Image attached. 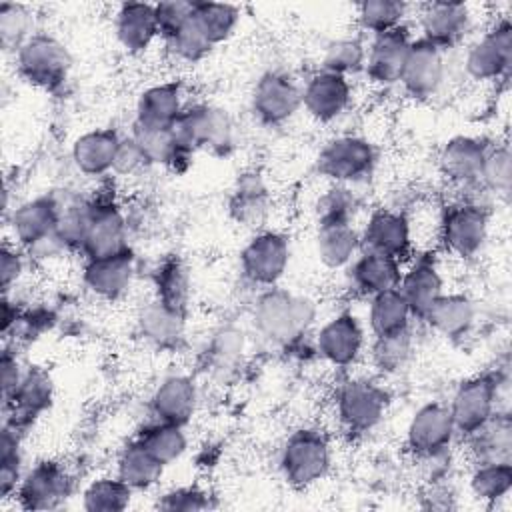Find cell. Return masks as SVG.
I'll list each match as a JSON object with an SVG mask.
<instances>
[{"mask_svg":"<svg viewBox=\"0 0 512 512\" xmlns=\"http://www.w3.org/2000/svg\"><path fill=\"white\" fill-rule=\"evenodd\" d=\"M316 320V304L308 296L284 288H266L258 294L252 308L256 332L282 348L298 344Z\"/></svg>","mask_w":512,"mask_h":512,"instance_id":"1","label":"cell"},{"mask_svg":"<svg viewBox=\"0 0 512 512\" xmlns=\"http://www.w3.org/2000/svg\"><path fill=\"white\" fill-rule=\"evenodd\" d=\"M332 466V446L324 430L302 426L288 434L278 452V472L294 490H306L326 478Z\"/></svg>","mask_w":512,"mask_h":512,"instance_id":"2","label":"cell"},{"mask_svg":"<svg viewBox=\"0 0 512 512\" xmlns=\"http://www.w3.org/2000/svg\"><path fill=\"white\" fill-rule=\"evenodd\" d=\"M390 394L370 378H348L334 392V414L348 436L370 434L386 416Z\"/></svg>","mask_w":512,"mask_h":512,"instance_id":"3","label":"cell"},{"mask_svg":"<svg viewBox=\"0 0 512 512\" xmlns=\"http://www.w3.org/2000/svg\"><path fill=\"white\" fill-rule=\"evenodd\" d=\"M488 230L490 212L474 198H462L440 210L438 242L450 256L460 260L478 256L488 240Z\"/></svg>","mask_w":512,"mask_h":512,"instance_id":"4","label":"cell"},{"mask_svg":"<svg viewBox=\"0 0 512 512\" xmlns=\"http://www.w3.org/2000/svg\"><path fill=\"white\" fill-rule=\"evenodd\" d=\"M170 130L178 148L188 154L196 150L226 154L234 146L232 118L212 104L186 106Z\"/></svg>","mask_w":512,"mask_h":512,"instance_id":"5","label":"cell"},{"mask_svg":"<svg viewBox=\"0 0 512 512\" xmlns=\"http://www.w3.org/2000/svg\"><path fill=\"white\" fill-rule=\"evenodd\" d=\"M18 74L32 86L54 92L64 86L72 70L68 48L52 34L34 32L14 52Z\"/></svg>","mask_w":512,"mask_h":512,"instance_id":"6","label":"cell"},{"mask_svg":"<svg viewBox=\"0 0 512 512\" xmlns=\"http://www.w3.org/2000/svg\"><path fill=\"white\" fill-rule=\"evenodd\" d=\"M374 144L358 134H340L330 138L316 156V172L332 184H358L372 176L376 168Z\"/></svg>","mask_w":512,"mask_h":512,"instance_id":"7","label":"cell"},{"mask_svg":"<svg viewBox=\"0 0 512 512\" xmlns=\"http://www.w3.org/2000/svg\"><path fill=\"white\" fill-rule=\"evenodd\" d=\"M506 380L498 372H482L462 380L450 402L448 410L456 428V436L466 438L486 424L498 410L500 390Z\"/></svg>","mask_w":512,"mask_h":512,"instance_id":"8","label":"cell"},{"mask_svg":"<svg viewBox=\"0 0 512 512\" xmlns=\"http://www.w3.org/2000/svg\"><path fill=\"white\" fill-rule=\"evenodd\" d=\"M290 264V240L278 230H258L240 250V272L256 288H274Z\"/></svg>","mask_w":512,"mask_h":512,"instance_id":"9","label":"cell"},{"mask_svg":"<svg viewBox=\"0 0 512 512\" xmlns=\"http://www.w3.org/2000/svg\"><path fill=\"white\" fill-rule=\"evenodd\" d=\"M512 68V24L506 16L494 20L464 54V72L476 82L506 80Z\"/></svg>","mask_w":512,"mask_h":512,"instance_id":"10","label":"cell"},{"mask_svg":"<svg viewBox=\"0 0 512 512\" xmlns=\"http://www.w3.org/2000/svg\"><path fill=\"white\" fill-rule=\"evenodd\" d=\"M250 110L262 126H284L302 110V86L282 70H268L252 88Z\"/></svg>","mask_w":512,"mask_h":512,"instance_id":"11","label":"cell"},{"mask_svg":"<svg viewBox=\"0 0 512 512\" xmlns=\"http://www.w3.org/2000/svg\"><path fill=\"white\" fill-rule=\"evenodd\" d=\"M456 428L448 404L426 402L414 410L406 426V450L414 460L448 454Z\"/></svg>","mask_w":512,"mask_h":512,"instance_id":"12","label":"cell"},{"mask_svg":"<svg viewBox=\"0 0 512 512\" xmlns=\"http://www.w3.org/2000/svg\"><path fill=\"white\" fill-rule=\"evenodd\" d=\"M72 488V474L62 462L40 460L24 472L14 498L24 510H56L70 498Z\"/></svg>","mask_w":512,"mask_h":512,"instance_id":"13","label":"cell"},{"mask_svg":"<svg viewBox=\"0 0 512 512\" xmlns=\"http://www.w3.org/2000/svg\"><path fill=\"white\" fill-rule=\"evenodd\" d=\"M366 346L362 322L350 310H342L326 320L314 336V352L334 368L354 366Z\"/></svg>","mask_w":512,"mask_h":512,"instance_id":"14","label":"cell"},{"mask_svg":"<svg viewBox=\"0 0 512 512\" xmlns=\"http://www.w3.org/2000/svg\"><path fill=\"white\" fill-rule=\"evenodd\" d=\"M444 50L424 38H414L400 74V86L416 102L432 100L446 78Z\"/></svg>","mask_w":512,"mask_h":512,"instance_id":"15","label":"cell"},{"mask_svg":"<svg viewBox=\"0 0 512 512\" xmlns=\"http://www.w3.org/2000/svg\"><path fill=\"white\" fill-rule=\"evenodd\" d=\"M60 214V200L52 194L36 196L18 204L10 214V228L14 244L34 254L38 248L56 240V224Z\"/></svg>","mask_w":512,"mask_h":512,"instance_id":"16","label":"cell"},{"mask_svg":"<svg viewBox=\"0 0 512 512\" xmlns=\"http://www.w3.org/2000/svg\"><path fill=\"white\" fill-rule=\"evenodd\" d=\"M128 222L114 198L90 200V224L82 244L84 260L116 254L128 248Z\"/></svg>","mask_w":512,"mask_h":512,"instance_id":"17","label":"cell"},{"mask_svg":"<svg viewBox=\"0 0 512 512\" xmlns=\"http://www.w3.org/2000/svg\"><path fill=\"white\" fill-rule=\"evenodd\" d=\"M412 248V230L408 214L404 212L378 208L368 216L364 228L360 230V250L384 254L404 262L412 254Z\"/></svg>","mask_w":512,"mask_h":512,"instance_id":"18","label":"cell"},{"mask_svg":"<svg viewBox=\"0 0 512 512\" xmlns=\"http://www.w3.org/2000/svg\"><path fill=\"white\" fill-rule=\"evenodd\" d=\"M52 396H54V386L48 372H44L42 368L24 370V376L18 388L6 400H2L4 416H6L4 424L14 426L22 434H26L32 422L44 410H48V406L52 404Z\"/></svg>","mask_w":512,"mask_h":512,"instance_id":"19","label":"cell"},{"mask_svg":"<svg viewBox=\"0 0 512 512\" xmlns=\"http://www.w3.org/2000/svg\"><path fill=\"white\" fill-rule=\"evenodd\" d=\"M490 144L492 142L488 138H480V136H468V134L452 136L450 140L444 142L438 154V166L442 176L450 184L464 190L480 188L478 178H480L482 162Z\"/></svg>","mask_w":512,"mask_h":512,"instance_id":"20","label":"cell"},{"mask_svg":"<svg viewBox=\"0 0 512 512\" xmlns=\"http://www.w3.org/2000/svg\"><path fill=\"white\" fill-rule=\"evenodd\" d=\"M350 102L352 86L344 76L318 70L302 86V108L320 124H330L344 116Z\"/></svg>","mask_w":512,"mask_h":512,"instance_id":"21","label":"cell"},{"mask_svg":"<svg viewBox=\"0 0 512 512\" xmlns=\"http://www.w3.org/2000/svg\"><path fill=\"white\" fill-rule=\"evenodd\" d=\"M424 40L440 50L456 48L472 26V12L464 2H428L418 14Z\"/></svg>","mask_w":512,"mask_h":512,"instance_id":"22","label":"cell"},{"mask_svg":"<svg viewBox=\"0 0 512 512\" xmlns=\"http://www.w3.org/2000/svg\"><path fill=\"white\" fill-rule=\"evenodd\" d=\"M412 36L406 26L372 36L366 48L364 72L376 86H394L400 82V74L412 44Z\"/></svg>","mask_w":512,"mask_h":512,"instance_id":"23","label":"cell"},{"mask_svg":"<svg viewBox=\"0 0 512 512\" xmlns=\"http://www.w3.org/2000/svg\"><path fill=\"white\" fill-rule=\"evenodd\" d=\"M134 272L136 260L132 250L126 248L116 254L84 260L82 282L96 298L118 300L128 292L134 280Z\"/></svg>","mask_w":512,"mask_h":512,"instance_id":"24","label":"cell"},{"mask_svg":"<svg viewBox=\"0 0 512 512\" xmlns=\"http://www.w3.org/2000/svg\"><path fill=\"white\" fill-rule=\"evenodd\" d=\"M444 278L440 274L438 262L430 252L416 256L406 270H402V278L398 284L400 294L408 302L416 320H424L432 304L444 292Z\"/></svg>","mask_w":512,"mask_h":512,"instance_id":"25","label":"cell"},{"mask_svg":"<svg viewBox=\"0 0 512 512\" xmlns=\"http://www.w3.org/2000/svg\"><path fill=\"white\" fill-rule=\"evenodd\" d=\"M198 388L186 374H170L158 382L150 396V414L154 420L186 426L196 412Z\"/></svg>","mask_w":512,"mask_h":512,"instance_id":"26","label":"cell"},{"mask_svg":"<svg viewBox=\"0 0 512 512\" xmlns=\"http://www.w3.org/2000/svg\"><path fill=\"white\" fill-rule=\"evenodd\" d=\"M114 36L124 52L136 56L160 38L156 10L150 2H124L114 14Z\"/></svg>","mask_w":512,"mask_h":512,"instance_id":"27","label":"cell"},{"mask_svg":"<svg viewBox=\"0 0 512 512\" xmlns=\"http://www.w3.org/2000/svg\"><path fill=\"white\" fill-rule=\"evenodd\" d=\"M120 140L114 128H92L72 142V164L88 178H102L112 172Z\"/></svg>","mask_w":512,"mask_h":512,"instance_id":"28","label":"cell"},{"mask_svg":"<svg viewBox=\"0 0 512 512\" xmlns=\"http://www.w3.org/2000/svg\"><path fill=\"white\" fill-rule=\"evenodd\" d=\"M402 270V262L390 256L360 250L358 256L348 266V278L356 294L372 298L380 292L398 288Z\"/></svg>","mask_w":512,"mask_h":512,"instance_id":"29","label":"cell"},{"mask_svg":"<svg viewBox=\"0 0 512 512\" xmlns=\"http://www.w3.org/2000/svg\"><path fill=\"white\" fill-rule=\"evenodd\" d=\"M270 210V192L256 170H246L238 174L230 196L228 214L234 222L246 228H260Z\"/></svg>","mask_w":512,"mask_h":512,"instance_id":"30","label":"cell"},{"mask_svg":"<svg viewBox=\"0 0 512 512\" xmlns=\"http://www.w3.org/2000/svg\"><path fill=\"white\" fill-rule=\"evenodd\" d=\"M184 108V90L180 82L152 84L144 88L136 98L134 124L150 128H170Z\"/></svg>","mask_w":512,"mask_h":512,"instance_id":"31","label":"cell"},{"mask_svg":"<svg viewBox=\"0 0 512 512\" xmlns=\"http://www.w3.org/2000/svg\"><path fill=\"white\" fill-rule=\"evenodd\" d=\"M136 324L140 336L148 344L162 350H170L184 340L186 312L172 308L158 298H152L140 308Z\"/></svg>","mask_w":512,"mask_h":512,"instance_id":"32","label":"cell"},{"mask_svg":"<svg viewBox=\"0 0 512 512\" xmlns=\"http://www.w3.org/2000/svg\"><path fill=\"white\" fill-rule=\"evenodd\" d=\"M476 302L464 292H442L422 322L444 338H464L476 322Z\"/></svg>","mask_w":512,"mask_h":512,"instance_id":"33","label":"cell"},{"mask_svg":"<svg viewBox=\"0 0 512 512\" xmlns=\"http://www.w3.org/2000/svg\"><path fill=\"white\" fill-rule=\"evenodd\" d=\"M474 464L512 462V418L508 410H498L476 432L462 438Z\"/></svg>","mask_w":512,"mask_h":512,"instance_id":"34","label":"cell"},{"mask_svg":"<svg viewBox=\"0 0 512 512\" xmlns=\"http://www.w3.org/2000/svg\"><path fill=\"white\" fill-rule=\"evenodd\" d=\"M314 242L326 268H348L360 252V230L352 222H318Z\"/></svg>","mask_w":512,"mask_h":512,"instance_id":"35","label":"cell"},{"mask_svg":"<svg viewBox=\"0 0 512 512\" xmlns=\"http://www.w3.org/2000/svg\"><path fill=\"white\" fill-rule=\"evenodd\" d=\"M368 328L374 338L410 332L414 314L398 288L368 298Z\"/></svg>","mask_w":512,"mask_h":512,"instance_id":"36","label":"cell"},{"mask_svg":"<svg viewBox=\"0 0 512 512\" xmlns=\"http://www.w3.org/2000/svg\"><path fill=\"white\" fill-rule=\"evenodd\" d=\"M162 472L164 466L136 438L124 444L116 458V476L134 492L150 490L156 486Z\"/></svg>","mask_w":512,"mask_h":512,"instance_id":"37","label":"cell"},{"mask_svg":"<svg viewBox=\"0 0 512 512\" xmlns=\"http://www.w3.org/2000/svg\"><path fill=\"white\" fill-rule=\"evenodd\" d=\"M152 284H154V298L182 312L188 310L192 278L186 262L180 256L170 254L162 262H158V266L152 272Z\"/></svg>","mask_w":512,"mask_h":512,"instance_id":"38","label":"cell"},{"mask_svg":"<svg viewBox=\"0 0 512 512\" xmlns=\"http://www.w3.org/2000/svg\"><path fill=\"white\" fill-rule=\"evenodd\" d=\"M132 136L140 144L152 166H166L174 172H182L188 168L192 154L178 148L170 128H150L134 124Z\"/></svg>","mask_w":512,"mask_h":512,"instance_id":"39","label":"cell"},{"mask_svg":"<svg viewBox=\"0 0 512 512\" xmlns=\"http://www.w3.org/2000/svg\"><path fill=\"white\" fill-rule=\"evenodd\" d=\"M136 440L166 468L180 460L188 448V438L184 432V426L152 420L146 424Z\"/></svg>","mask_w":512,"mask_h":512,"instance_id":"40","label":"cell"},{"mask_svg":"<svg viewBox=\"0 0 512 512\" xmlns=\"http://www.w3.org/2000/svg\"><path fill=\"white\" fill-rule=\"evenodd\" d=\"M192 10H194V6H192ZM160 40L164 42V48L172 58L186 62V64H196V62L204 60L214 48L210 38L204 34L200 24L196 22L194 12L182 26H178L174 32H170L168 36H164Z\"/></svg>","mask_w":512,"mask_h":512,"instance_id":"41","label":"cell"},{"mask_svg":"<svg viewBox=\"0 0 512 512\" xmlns=\"http://www.w3.org/2000/svg\"><path fill=\"white\" fill-rule=\"evenodd\" d=\"M468 484L480 502L498 504L512 490V462L474 464Z\"/></svg>","mask_w":512,"mask_h":512,"instance_id":"42","label":"cell"},{"mask_svg":"<svg viewBox=\"0 0 512 512\" xmlns=\"http://www.w3.org/2000/svg\"><path fill=\"white\" fill-rule=\"evenodd\" d=\"M134 490L118 476L92 480L82 492V508L88 512H122L130 506Z\"/></svg>","mask_w":512,"mask_h":512,"instance_id":"43","label":"cell"},{"mask_svg":"<svg viewBox=\"0 0 512 512\" xmlns=\"http://www.w3.org/2000/svg\"><path fill=\"white\" fill-rule=\"evenodd\" d=\"M408 4L400 0H366L356 8L358 26L370 36H378L404 26Z\"/></svg>","mask_w":512,"mask_h":512,"instance_id":"44","label":"cell"},{"mask_svg":"<svg viewBox=\"0 0 512 512\" xmlns=\"http://www.w3.org/2000/svg\"><path fill=\"white\" fill-rule=\"evenodd\" d=\"M90 224V200L72 198L60 202V214L56 224V240L64 250L82 252V244Z\"/></svg>","mask_w":512,"mask_h":512,"instance_id":"45","label":"cell"},{"mask_svg":"<svg viewBox=\"0 0 512 512\" xmlns=\"http://www.w3.org/2000/svg\"><path fill=\"white\" fill-rule=\"evenodd\" d=\"M194 18L210 38L214 46L228 40L238 22H240V8L234 4L224 2H194Z\"/></svg>","mask_w":512,"mask_h":512,"instance_id":"46","label":"cell"},{"mask_svg":"<svg viewBox=\"0 0 512 512\" xmlns=\"http://www.w3.org/2000/svg\"><path fill=\"white\" fill-rule=\"evenodd\" d=\"M478 186L486 194L508 198L512 188V154L508 144H490L482 162Z\"/></svg>","mask_w":512,"mask_h":512,"instance_id":"47","label":"cell"},{"mask_svg":"<svg viewBox=\"0 0 512 512\" xmlns=\"http://www.w3.org/2000/svg\"><path fill=\"white\" fill-rule=\"evenodd\" d=\"M22 432L4 424L0 436V498L6 500L16 494L24 476L22 472Z\"/></svg>","mask_w":512,"mask_h":512,"instance_id":"48","label":"cell"},{"mask_svg":"<svg viewBox=\"0 0 512 512\" xmlns=\"http://www.w3.org/2000/svg\"><path fill=\"white\" fill-rule=\"evenodd\" d=\"M412 350H414L412 330L396 336L374 338L370 346V360L380 374L392 376L408 366L412 358Z\"/></svg>","mask_w":512,"mask_h":512,"instance_id":"49","label":"cell"},{"mask_svg":"<svg viewBox=\"0 0 512 512\" xmlns=\"http://www.w3.org/2000/svg\"><path fill=\"white\" fill-rule=\"evenodd\" d=\"M244 350H246L244 332L238 330L236 326H222L212 334L206 348V356H208L210 368L216 374H224L238 366Z\"/></svg>","mask_w":512,"mask_h":512,"instance_id":"50","label":"cell"},{"mask_svg":"<svg viewBox=\"0 0 512 512\" xmlns=\"http://www.w3.org/2000/svg\"><path fill=\"white\" fill-rule=\"evenodd\" d=\"M366 64V48L358 38H340L326 46L322 54V68L326 72L348 78L350 74L362 72Z\"/></svg>","mask_w":512,"mask_h":512,"instance_id":"51","label":"cell"},{"mask_svg":"<svg viewBox=\"0 0 512 512\" xmlns=\"http://www.w3.org/2000/svg\"><path fill=\"white\" fill-rule=\"evenodd\" d=\"M360 200L350 186L332 184L316 202L318 222H354Z\"/></svg>","mask_w":512,"mask_h":512,"instance_id":"52","label":"cell"},{"mask_svg":"<svg viewBox=\"0 0 512 512\" xmlns=\"http://www.w3.org/2000/svg\"><path fill=\"white\" fill-rule=\"evenodd\" d=\"M32 16L26 6L4 2L0 6V42L6 50H18L34 32L30 30Z\"/></svg>","mask_w":512,"mask_h":512,"instance_id":"53","label":"cell"},{"mask_svg":"<svg viewBox=\"0 0 512 512\" xmlns=\"http://www.w3.org/2000/svg\"><path fill=\"white\" fill-rule=\"evenodd\" d=\"M156 506L160 510H168V512H196V510H208L212 508V496L198 488V486H178V488H170L166 490Z\"/></svg>","mask_w":512,"mask_h":512,"instance_id":"54","label":"cell"},{"mask_svg":"<svg viewBox=\"0 0 512 512\" xmlns=\"http://www.w3.org/2000/svg\"><path fill=\"white\" fill-rule=\"evenodd\" d=\"M150 164L148 156L144 154V150L140 148V144L134 140V136H122L120 140V146H118V152H116V158H114V166H112V172L118 174V176H136L140 174L142 170H146Z\"/></svg>","mask_w":512,"mask_h":512,"instance_id":"55","label":"cell"},{"mask_svg":"<svg viewBox=\"0 0 512 512\" xmlns=\"http://www.w3.org/2000/svg\"><path fill=\"white\" fill-rule=\"evenodd\" d=\"M24 270H26L24 250L18 244L4 242L0 248V286L4 294H8L20 282Z\"/></svg>","mask_w":512,"mask_h":512,"instance_id":"56","label":"cell"},{"mask_svg":"<svg viewBox=\"0 0 512 512\" xmlns=\"http://www.w3.org/2000/svg\"><path fill=\"white\" fill-rule=\"evenodd\" d=\"M192 6H194V2H186V0L156 2L154 10H156V22H158L160 38L168 36L178 26H182L192 16Z\"/></svg>","mask_w":512,"mask_h":512,"instance_id":"57","label":"cell"},{"mask_svg":"<svg viewBox=\"0 0 512 512\" xmlns=\"http://www.w3.org/2000/svg\"><path fill=\"white\" fill-rule=\"evenodd\" d=\"M0 370H2V400H6L20 384L24 370L16 358V352L4 348L0 358Z\"/></svg>","mask_w":512,"mask_h":512,"instance_id":"58","label":"cell"}]
</instances>
